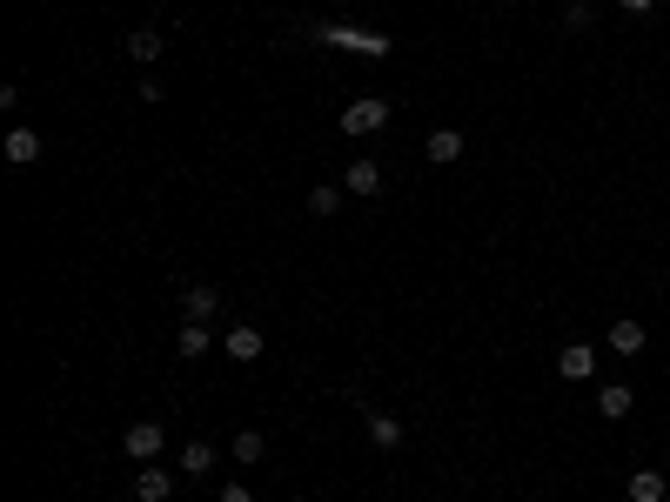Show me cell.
Masks as SVG:
<instances>
[{
  "label": "cell",
  "mask_w": 670,
  "mask_h": 502,
  "mask_svg": "<svg viewBox=\"0 0 670 502\" xmlns=\"http://www.w3.org/2000/svg\"><path fill=\"white\" fill-rule=\"evenodd\" d=\"M309 41L342 47V54H369V61L389 54V34H376V27H349V21H309Z\"/></svg>",
  "instance_id": "obj_1"
},
{
  "label": "cell",
  "mask_w": 670,
  "mask_h": 502,
  "mask_svg": "<svg viewBox=\"0 0 670 502\" xmlns=\"http://www.w3.org/2000/svg\"><path fill=\"white\" fill-rule=\"evenodd\" d=\"M389 94H356V101H349V108H342V134H349V141H369V134H382L389 128Z\"/></svg>",
  "instance_id": "obj_2"
},
{
  "label": "cell",
  "mask_w": 670,
  "mask_h": 502,
  "mask_svg": "<svg viewBox=\"0 0 670 502\" xmlns=\"http://www.w3.org/2000/svg\"><path fill=\"white\" fill-rule=\"evenodd\" d=\"M121 449H128V462H155L161 449H168V429H161L155 415H148V422H128V436H121Z\"/></svg>",
  "instance_id": "obj_3"
},
{
  "label": "cell",
  "mask_w": 670,
  "mask_h": 502,
  "mask_svg": "<svg viewBox=\"0 0 670 502\" xmlns=\"http://www.w3.org/2000/svg\"><path fill=\"white\" fill-rule=\"evenodd\" d=\"M362 429H369V442H376L382 456H396L402 442H409V429H402V415H389V409H362Z\"/></svg>",
  "instance_id": "obj_4"
},
{
  "label": "cell",
  "mask_w": 670,
  "mask_h": 502,
  "mask_svg": "<svg viewBox=\"0 0 670 502\" xmlns=\"http://www.w3.org/2000/svg\"><path fill=\"white\" fill-rule=\"evenodd\" d=\"M168 496H175V469L141 462V469H134V502H168Z\"/></svg>",
  "instance_id": "obj_5"
},
{
  "label": "cell",
  "mask_w": 670,
  "mask_h": 502,
  "mask_svg": "<svg viewBox=\"0 0 670 502\" xmlns=\"http://www.w3.org/2000/svg\"><path fill=\"white\" fill-rule=\"evenodd\" d=\"M222 349H228V362H262L268 342H262V328H255V322H235V328L222 335Z\"/></svg>",
  "instance_id": "obj_6"
},
{
  "label": "cell",
  "mask_w": 670,
  "mask_h": 502,
  "mask_svg": "<svg viewBox=\"0 0 670 502\" xmlns=\"http://www.w3.org/2000/svg\"><path fill=\"white\" fill-rule=\"evenodd\" d=\"M603 349H610V355H644V349H650V328H644V322H630V315H624V322H610V335H603Z\"/></svg>",
  "instance_id": "obj_7"
},
{
  "label": "cell",
  "mask_w": 670,
  "mask_h": 502,
  "mask_svg": "<svg viewBox=\"0 0 670 502\" xmlns=\"http://www.w3.org/2000/svg\"><path fill=\"white\" fill-rule=\"evenodd\" d=\"M342 188H349L356 201H376V195H382V168L369 161V154H362V161H349V175H342Z\"/></svg>",
  "instance_id": "obj_8"
},
{
  "label": "cell",
  "mask_w": 670,
  "mask_h": 502,
  "mask_svg": "<svg viewBox=\"0 0 670 502\" xmlns=\"http://www.w3.org/2000/svg\"><path fill=\"white\" fill-rule=\"evenodd\" d=\"M557 375L563 382H590V375H597V349H590V342H570V349L557 355Z\"/></svg>",
  "instance_id": "obj_9"
},
{
  "label": "cell",
  "mask_w": 670,
  "mask_h": 502,
  "mask_svg": "<svg viewBox=\"0 0 670 502\" xmlns=\"http://www.w3.org/2000/svg\"><path fill=\"white\" fill-rule=\"evenodd\" d=\"M463 148H469V141H463V128H436V134L423 141V154L436 161V168H449V161H463Z\"/></svg>",
  "instance_id": "obj_10"
},
{
  "label": "cell",
  "mask_w": 670,
  "mask_h": 502,
  "mask_svg": "<svg viewBox=\"0 0 670 502\" xmlns=\"http://www.w3.org/2000/svg\"><path fill=\"white\" fill-rule=\"evenodd\" d=\"M7 161H14V168H34V161H41V134L14 128V134H7Z\"/></svg>",
  "instance_id": "obj_11"
},
{
  "label": "cell",
  "mask_w": 670,
  "mask_h": 502,
  "mask_svg": "<svg viewBox=\"0 0 670 502\" xmlns=\"http://www.w3.org/2000/svg\"><path fill=\"white\" fill-rule=\"evenodd\" d=\"M670 482L657 476V469H630V502H664Z\"/></svg>",
  "instance_id": "obj_12"
},
{
  "label": "cell",
  "mask_w": 670,
  "mask_h": 502,
  "mask_svg": "<svg viewBox=\"0 0 670 502\" xmlns=\"http://www.w3.org/2000/svg\"><path fill=\"white\" fill-rule=\"evenodd\" d=\"M215 308H222V295H215V288L201 282V288H188V295H181V315H188V322H208V315H215Z\"/></svg>",
  "instance_id": "obj_13"
},
{
  "label": "cell",
  "mask_w": 670,
  "mask_h": 502,
  "mask_svg": "<svg viewBox=\"0 0 670 502\" xmlns=\"http://www.w3.org/2000/svg\"><path fill=\"white\" fill-rule=\"evenodd\" d=\"M161 47H168V41H161L155 27H134V34H128V54H134L141 67H155V61H161Z\"/></svg>",
  "instance_id": "obj_14"
},
{
  "label": "cell",
  "mask_w": 670,
  "mask_h": 502,
  "mask_svg": "<svg viewBox=\"0 0 670 502\" xmlns=\"http://www.w3.org/2000/svg\"><path fill=\"white\" fill-rule=\"evenodd\" d=\"M228 456H235V462H262V456H268V436H262V429H235Z\"/></svg>",
  "instance_id": "obj_15"
},
{
  "label": "cell",
  "mask_w": 670,
  "mask_h": 502,
  "mask_svg": "<svg viewBox=\"0 0 670 502\" xmlns=\"http://www.w3.org/2000/svg\"><path fill=\"white\" fill-rule=\"evenodd\" d=\"M597 415H610V422L630 415V382H603V389H597Z\"/></svg>",
  "instance_id": "obj_16"
},
{
  "label": "cell",
  "mask_w": 670,
  "mask_h": 502,
  "mask_svg": "<svg viewBox=\"0 0 670 502\" xmlns=\"http://www.w3.org/2000/svg\"><path fill=\"white\" fill-rule=\"evenodd\" d=\"M208 469H215V449H208V442H188V449H181V476H208Z\"/></svg>",
  "instance_id": "obj_17"
},
{
  "label": "cell",
  "mask_w": 670,
  "mask_h": 502,
  "mask_svg": "<svg viewBox=\"0 0 670 502\" xmlns=\"http://www.w3.org/2000/svg\"><path fill=\"white\" fill-rule=\"evenodd\" d=\"M342 201H349V188H329V181H322V188H309V215H322V221H329L335 208H342Z\"/></svg>",
  "instance_id": "obj_18"
},
{
  "label": "cell",
  "mask_w": 670,
  "mask_h": 502,
  "mask_svg": "<svg viewBox=\"0 0 670 502\" xmlns=\"http://www.w3.org/2000/svg\"><path fill=\"white\" fill-rule=\"evenodd\" d=\"M181 355H188V362H201V355H208V322H181V342H175Z\"/></svg>",
  "instance_id": "obj_19"
},
{
  "label": "cell",
  "mask_w": 670,
  "mask_h": 502,
  "mask_svg": "<svg viewBox=\"0 0 670 502\" xmlns=\"http://www.w3.org/2000/svg\"><path fill=\"white\" fill-rule=\"evenodd\" d=\"M563 27H570V34L597 27V7H590V0H570V7H563Z\"/></svg>",
  "instance_id": "obj_20"
},
{
  "label": "cell",
  "mask_w": 670,
  "mask_h": 502,
  "mask_svg": "<svg viewBox=\"0 0 670 502\" xmlns=\"http://www.w3.org/2000/svg\"><path fill=\"white\" fill-rule=\"evenodd\" d=\"M215 502H255V489H248V482H222V496Z\"/></svg>",
  "instance_id": "obj_21"
},
{
  "label": "cell",
  "mask_w": 670,
  "mask_h": 502,
  "mask_svg": "<svg viewBox=\"0 0 670 502\" xmlns=\"http://www.w3.org/2000/svg\"><path fill=\"white\" fill-rule=\"evenodd\" d=\"M617 7H624V14H650V7H657V0H617Z\"/></svg>",
  "instance_id": "obj_22"
},
{
  "label": "cell",
  "mask_w": 670,
  "mask_h": 502,
  "mask_svg": "<svg viewBox=\"0 0 670 502\" xmlns=\"http://www.w3.org/2000/svg\"><path fill=\"white\" fill-rule=\"evenodd\" d=\"M536 502H543V496H536Z\"/></svg>",
  "instance_id": "obj_23"
}]
</instances>
